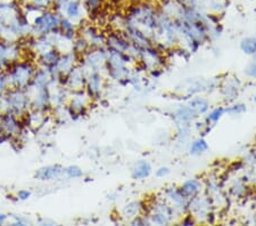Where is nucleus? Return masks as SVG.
<instances>
[{"label": "nucleus", "instance_id": "nucleus-1", "mask_svg": "<svg viewBox=\"0 0 256 226\" xmlns=\"http://www.w3.org/2000/svg\"><path fill=\"white\" fill-rule=\"evenodd\" d=\"M36 68H38L36 62L31 60L20 59L12 64L6 70L10 88L26 89L28 86L32 82Z\"/></svg>", "mask_w": 256, "mask_h": 226}, {"label": "nucleus", "instance_id": "nucleus-6", "mask_svg": "<svg viewBox=\"0 0 256 226\" xmlns=\"http://www.w3.org/2000/svg\"><path fill=\"white\" fill-rule=\"evenodd\" d=\"M82 56H84V63L86 67L92 69V71H100V68L106 65L107 49L102 47L89 48L82 54Z\"/></svg>", "mask_w": 256, "mask_h": 226}, {"label": "nucleus", "instance_id": "nucleus-8", "mask_svg": "<svg viewBox=\"0 0 256 226\" xmlns=\"http://www.w3.org/2000/svg\"><path fill=\"white\" fill-rule=\"evenodd\" d=\"M0 125H2V133L7 136L18 137L20 134H22L23 123L20 122V118L10 112L0 113Z\"/></svg>", "mask_w": 256, "mask_h": 226}, {"label": "nucleus", "instance_id": "nucleus-5", "mask_svg": "<svg viewBox=\"0 0 256 226\" xmlns=\"http://www.w3.org/2000/svg\"><path fill=\"white\" fill-rule=\"evenodd\" d=\"M24 49L20 41H7L0 39V70L6 71L12 64L20 60Z\"/></svg>", "mask_w": 256, "mask_h": 226}, {"label": "nucleus", "instance_id": "nucleus-28", "mask_svg": "<svg viewBox=\"0 0 256 226\" xmlns=\"http://www.w3.org/2000/svg\"><path fill=\"white\" fill-rule=\"evenodd\" d=\"M170 174V169H168V167H160L158 170H156V176L158 177H165V176H168Z\"/></svg>", "mask_w": 256, "mask_h": 226}, {"label": "nucleus", "instance_id": "nucleus-9", "mask_svg": "<svg viewBox=\"0 0 256 226\" xmlns=\"http://www.w3.org/2000/svg\"><path fill=\"white\" fill-rule=\"evenodd\" d=\"M64 174V167L60 164H48V166H44L39 168L38 170L34 172V178L40 182H48V180H52L60 177Z\"/></svg>", "mask_w": 256, "mask_h": 226}, {"label": "nucleus", "instance_id": "nucleus-15", "mask_svg": "<svg viewBox=\"0 0 256 226\" xmlns=\"http://www.w3.org/2000/svg\"><path fill=\"white\" fill-rule=\"evenodd\" d=\"M197 117L198 114L189 105L180 106V108L176 111V119L178 121L182 123L192 122L195 120Z\"/></svg>", "mask_w": 256, "mask_h": 226}, {"label": "nucleus", "instance_id": "nucleus-23", "mask_svg": "<svg viewBox=\"0 0 256 226\" xmlns=\"http://www.w3.org/2000/svg\"><path fill=\"white\" fill-rule=\"evenodd\" d=\"M64 174L68 176V178L72 179L81 178L84 176V170H82L79 166H76V164H71V166L64 168Z\"/></svg>", "mask_w": 256, "mask_h": 226}, {"label": "nucleus", "instance_id": "nucleus-30", "mask_svg": "<svg viewBox=\"0 0 256 226\" xmlns=\"http://www.w3.org/2000/svg\"><path fill=\"white\" fill-rule=\"evenodd\" d=\"M7 218H8V216L6 215V213H0V225L5 224Z\"/></svg>", "mask_w": 256, "mask_h": 226}, {"label": "nucleus", "instance_id": "nucleus-18", "mask_svg": "<svg viewBox=\"0 0 256 226\" xmlns=\"http://www.w3.org/2000/svg\"><path fill=\"white\" fill-rule=\"evenodd\" d=\"M208 150V143L203 137L196 138L190 143L189 146V153L192 155H202Z\"/></svg>", "mask_w": 256, "mask_h": 226}, {"label": "nucleus", "instance_id": "nucleus-29", "mask_svg": "<svg viewBox=\"0 0 256 226\" xmlns=\"http://www.w3.org/2000/svg\"><path fill=\"white\" fill-rule=\"evenodd\" d=\"M181 224H182V225H192V224H195V219H194L192 216H186L184 218L181 220Z\"/></svg>", "mask_w": 256, "mask_h": 226}, {"label": "nucleus", "instance_id": "nucleus-27", "mask_svg": "<svg viewBox=\"0 0 256 226\" xmlns=\"http://www.w3.org/2000/svg\"><path fill=\"white\" fill-rule=\"evenodd\" d=\"M31 195H32V193L28 190H20V191H18V193H16V198L20 201L28 200L31 198Z\"/></svg>", "mask_w": 256, "mask_h": 226}, {"label": "nucleus", "instance_id": "nucleus-11", "mask_svg": "<svg viewBox=\"0 0 256 226\" xmlns=\"http://www.w3.org/2000/svg\"><path fill=\"white\" fill-rule=\"evenodd\" d=\"M172 208L163 203L158 204L154 208V211L150 215V221L158 225L168 224L172 219Z\"/></svg>", "mask_w": 256, "mask_h": 226}, {"label": "nucleus", "instance_id": "nucleus-19", "mask_svg": "<svg viewBox=\"0 0 256 226\" xmlns=\"http://www.w3.org/2000/svg\"><path fill=\"white\" fill-rule=\"evenodd\" d=\"M84 4V10L89 15H98L102 12L105 0H81Z\"/></svg>", "mask_w": 256, "mask_h": 226}, {"label": "nucleus", "instance_id": "nucleus-10", "mask_svg": "<svg viewBox=\"0 0 256 226\" xmlns=\"http://www.w3.org/2000/svg\"><path fill=\"white\" fill-rule=\"evenodd\" d=\"M102 77L99 71H92L86 76V92L90 98H96L100 95L102 90Z\"/></svg>", "mask_w": 256, "mask_h": 226}, {"label": "nucleus", "instance_id": "nucleus-24", "mask_svg": "<svg viewBox=\"0 0 256 226\" xmlns=\"http://www.w3.org/2000/svg\"><path fill=\"white\" fill-rule=\"evenodd\" d=\"M246 105L242 104V103H237V104H234L229 106V108H226V113L230 114V116H239V114H242L246 112Z\"/></svg>", "mask_w": 256, "mask_h": 226}, {"label": "nucleus", "instance_id": "nucleus-13", "mask_svg": "<svg viewBox=\"0 0 256 226\" xmlns=\"http://www.w3.org/2000/svg\"><path fill=\"white\" fill-rule=\"evenodd\" d=\"M60 54L62 53L58 49L54 47L52 49H49V51L42 53V54L36 56V64H38L39 67L52 69L54 65L56 64V62L58 61Z\"/></svg>", "mask_w": 256, "mask_h": 226}, {"label": "nucleus", "instance_id": "nucleus-7", "mask_svg": "<svg viewBox=\"0 0 256 226\" xmlns=\"http://www.w3.org/2000/svg\"><path fill=\"white\" fill-rule=\"evenodd\" d=\"M65 79L64 82H62V86H64L66 89H71L73 92L76 90H82L86 87V76L82 67H74L65 77L60 78V80Z\"/></svg>", "mask_w": 256, "mask_h": 226}, {"label": "nucleus", "instance_id": "nucleus-20", "mask_svg": "<svg viewBox=\"0 0 256 226\" xmlns=\"http://www.w3.org/2000/svg\"><path fill=\"white\" fill-rule=\"evenodd\" d=\"M240 49L246 55L253 56L256 54V38L255 37H246L240 41Z\"/></svg>", "mask_w": 256, "mask_h": 226}, {"label": "nucleus", "instance_id": "nucleus-12", "mask_svg": "<svg viewBox=\"0 0 256 226\" xmlns=\"http://www.w3.org/2000/svg\"><path fill=\"white\" fill-rule=\"evenodd\" d=\"M202 188H203V184L200 183V180L192 178L186 180L184 183L181 184V186L178 190L186 199L190 200L198 196V194L202 192Z\"/></svg>", "mask_w": 256, "mask_h": 226}, {"label": "nucleus", "instance_id": "nucleus-2", "mask_svg": "<svg viewBox=\"0 0 256 226\" xmlns=\"http://www.w3.org/2000/svg\"><path fill=\"white\" fill-rule=\"evenodd\" d=\"M126 23L138 28L146 34L147 30L158 29V12L150 4H138L126 16Z\"/></svg>", "mask_w": 256, "mask_h": 226}, {"label": "nucleus", "instance_id": "nucleus-25", "mask_svg": "<svg viewBox=\"0 0 256 226\" xmlns=\"http://www.w3.org/2000/svg\"><path fill=\"white\" fill-rule=\"evenodd\" d=\"M10 89V82H8L6 71L0 70V94L6 93Z\"/></svg>", "mask_w": 256, "mask_h": 226}, {"label": "nucleus", "instance_id": "nucleus-14", "mask_svg": "<svg viewBox=\"0 0 256 226\" xmlns=\"http://www.w3.org/2000/svg\"><path fill=\"white\" fill-rule=\"evenodd\" d=\"M152 171V167L150 161L147 160H140L132 168V177L137 180H142L150 177Z\"/></svg>", "mask_w": 256, "mask_h": 226}, {"label": "nucleus", "instance_id": "nucleus-32", "mask_svg": "<svg viewBox=\"0 0 256 226\" xmlns=\"http://www.w3.org/2000/svg\"><path fill=\"white\" fill-rule=\"evenodd\" d=\"M254 102L256 103V92H255V94H254Z\"/></svg>", "mask_w": 256, "mask_h": 226}, {"label": "nucleus", "instance_id": "nucleus-17", "mask_svg": "<svg viewBox=\"0 0 256 226\" xmlns=\"http://www.w3.org/2000/svg\"><path fill=\"white\" fill-rule=\"evenodd\" d=\"M188 105L195 111L198 116L200 114H205L210 110V103L204 97H194L192 100L189 101Z\"/></svg>", "mask_w": 256, "mask_h": 226}, {"label": "nucleus", "instance_id": "nucleus-22", "mask_svg": "<svg viewBox=\"0 0 256 226\" xmlns=\"http://www.w3.org/2000/svg\"><path fill=\"white\" fill-rule=\"evenodd\" d=\"M224 114H226V108H224V106H218V108L213 109L208 114V117H206V122H208V126L214 125V123L220 121Z\"/></svg>", "mask_w": 256, "mask_h": 226}, {"label": "nucleus", "instance_id": "nucleus-3", "mask_svg": "<svg viewBox=\"0 0 256 226\" xmlns=\"http://www.w3.org/2000/svg\"><path fill=\"white\" fill-rule=\"evenodd\" d=\"M60 19L62 16L52 8L41 11L40 13L33 16V19L30 21L32 26L31 36L36 37L58 34L60 31Z\"/></svg>", "mask_w": 256, "mask_h": 226}, {"label": "nucleus", "instance_id": "nucleus-26", "mask_svg": "<svg viewBox=\"0 0 256 226\" xmlns=\"http://www.w3.org/2000/svg\"><path fill=\"white\" fill-rule=\"evenodd\" d=\"M245 75L252 78V79H256V62L253 61L246 65L245 68Z\"/></svg>", "mask_w": 256, "mask_h": 226}, {"label": "nucleus", "instance_id": "nucleus-4", "mask_svg": "<svg viewBox=\"0 0 256 226\" xmlns=\"http://www.w3.org/2000/svg\"><path fill=\"white\" fill-rule=\"evenodd\" d=\"M4 98H5L6 112L13 113L20 119L31 109L30 100L26 89L10 88L6 93H4Z\"/></svg>", "mask_w": 256, "mask_h": 226}, {"label": "nucleus", "instance_id": "nucleus-16", "mask_svg": "<svg viewBox=\"0 0 256 226\" xmlns=\"http://www.w3.org/2000/svg\"><path fill=\"white\" fill-rule=\"evenodd\" d=\"M166 196H168V199L173 203V205H174L173 208H184V207H187L188 200L186 199L182 194H181L178 188H176V190H173V188L168 190L166 191Z\"/></svg>", "mask_w": 256, "mask_h": 226}, {"label": "nucleus", "instance_id": "nucleus-31", "mask_svg": "<svg viewBox=\"0 0 256 226\" xmlns=\"http://www.w3.org/2000/svg\"><path fill=\"white\" fill-rule=\"evenodd\" d=\"M4 2H13V0H0V3H4Z\"/></svg>", "mask_w": 256, "mask_h": 226}, {"label": "nucleus", "instance_id": "nucleus-21", "mask_svg": "<svg viewBox=\"0 0 256 226\" xmlns=\"http://www.w3.org/2000/svg\"><path fill=\"white\" fill-rule=\"evenodd\" d=\"M140 209H142V204H140L139 201H131L123 208V216L126 217V218L134 219V217L139 215Z\"/></svg>", "mask_w": 256, "mask_h": 226}]
</instances>
